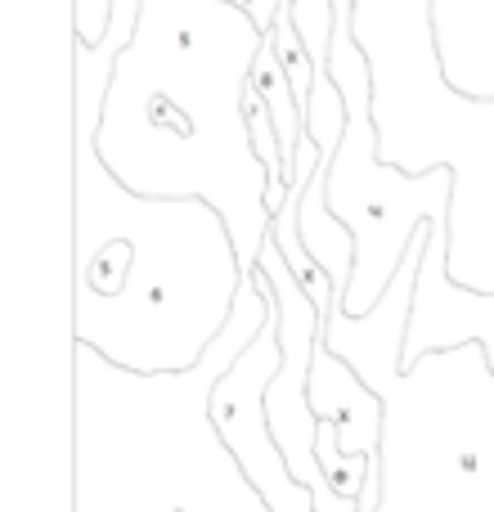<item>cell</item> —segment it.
<instances>
[{
    "label": "cell",
    "mask_w": 494,
    "mask_h": 512,
    "mask_svg": "<svg viewBox=\"0 0 494 512\" xmlns=\"http://www.w3.org/2000/svg\"><path fill=\"white\" fill-rule=\"evenodd\" d=\"M283 364L279 342V315L265 319V328L252 337V346L221 373L212 387V423L221 432L225 450L234 454L239 472L256 486L270 512H319L310 486L292 477L288 459H283L279 441L270 432V414H265V391H270L274 373Z\"/></svg>",
    "instance_id": "5b68a950"
},
{
    "label": "cell",
    "mask_w": 494,
    "mask_h": 512,
    "mask_svg": "<svg viewBox=\"0 0 494 512\" xmlns=\"http://www.w3.org/2000/svg\"><path fill=\"white\" fill-rule=\"evenodd\" d=\"M310 405H315L319 418H333L337 423V450L382 454L387 405L360 378V369L346 355H337L328 342H319L315 364H310Z\"/></svg>",
    "instance_id": "52a82bcc"
},
{
    "label": "cell",
    "mask_w": 494,
    "mask_h": 512,
    "mask_svg": "<svg viewBox=\"0 0 494 512\" xmlns=\"http://www.w3.org/2000/svg\"><path fill=\"white\" fill-rule=\"evenodd\" d=\"M113 9H117V0H77V36H81V41L104 45Z\"/></svg>",
    "instance_id": "9c48e42d"
},
{
    "label": "cell",
    "mask_w": 494,
    "mask_h": 512,
    "mask_svg": "<svg viewBox=\"0 0 494 512\" xmlns=\"http://www.w3.org/2000/svg\"><path fill=\"white\" fill-rule=\"evenodd\" d=\"M108 86L77 72L72 342L131 373H185L230 324L247 279L230 221L207 198H149L99 158Z\"/></svg>",
    "instance_id": "6da1fadb"
},
{
    "label": "cell",
    "mask_w": 494,
    "mask_h": 512,
    "mask_svg": "<svg viewBox=\"0 0 494 512\" xmlns=\"http://www.w3.org/2000/svg\"><path fill=\"white\" fill-rule=\"evenodd\" d=\"M333 77L346 99V135L333 158V171H328V207L355 230V270L342 306L351 315H369L400 274L414 234L427 221H450L454 171L436 162V167L409 176L396 162H382L364 59L355 63L342 45L333 59Z\"/></svg>",
    "instance_id": "277c9868"
},
{
    "label": "cell",
    "mask_w": 494,
    "mask_h": 512,
    "mask_svg": "<svg viewBox=\"0 0 494 512\" xmlns=\"http://www.w3.org/2000/svg\"><path fill=\"white\" fill-rule=\"evenodd\" d=\"M234 5H243L247 14H252V27H256V32H270V27H274V14H279L283 0H234Z\"/></svg>",
    "instance_id": "30bf717a"
},
{
    "label": "cell",
    "mask_w": 494,
    "mask_h": 512,
    "mask_svg": "<svg viewBox=\"0 0 494 512\" xmlns=\"http://www.w3.org/2000/svg\"><path fill=\"white\" fill-rule=\"evenodd\" d=\"M477 342L494 369V292L463 288L450 274V221H427V252L418 265L414 310L405 328L400 369H414L423 355Z\"/></svg>",
    "instance_id": "8992f818"
},
{
    "label": "cell",
    "mask_w": 494,
    "mask_h": 512,
    "mask_svg": "<svg viewBox=\"0 0 494 512\" xmlns=\"http://www.w3.org/2000/svg\"><path fill=\"white\" fill-rule=\"evenodd\" d=\"M427 225L369 315L337 301L324 342L360 369L387 405L378 512H494V369L477 342L400 369Z\"/></svg>",
    "instance_id": "3957f363"
},
{
    "label": "cell",
    "mask_w": 494,
    "mask_h": 512,
    "mask_svg": "<svg viewBox=\"0 0 494 512\" xmlns=\"http://www.w3.org/2000/svg\"><path fill=\"white\" fill-rule=\"evenodd\" d=\"M328 171H333V162H319L315 176H310L306 194H301L297 230L306 252L324 265L333 288L346 297V283H351V270H355V230L328 207Z\"/></svg>",
    "instance_id": "ba28073f"
},
{
    "label": "cell",
    "mask_w": 494,
    "mask_h": 512,
    "mask_svg": "<svg viewBox=\"0 0 494 512\" xmlns=\"http://www.w3.org/2000/svg\"><path fill=\"white\" fill-rule=\"evenodd\" d=\"M274 315L247 270L230 324L185 373H131L72 342V512H270L212 423V387Z\"/></svg>",
    "instance_id": "7a4b0ae2"
}]
</instances>
